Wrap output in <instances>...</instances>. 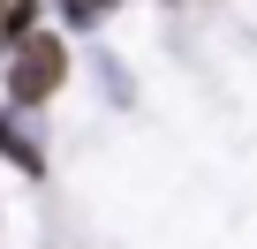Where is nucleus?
I'll return each mask as SVG.
<instances>
[{
    "instance_id": "obj_3",
    "label": "nucleus",
    "mask_w": 257,
    "mask_h": 249,
    "mask_svg": "<svg viewBox=\"0 0 257 249\" xmlns=\"http://www.w3.org/2000/svg\"><path fill=\"white\" fill-rule=\"evenodd\" d=\"M38 8L46 0H0V68H8V53L23 46V38H38L46 23H38Z\"/></svg>"
},
{
    "instance_id": "obj_4",
    "label": "nucleus",
    "mask_w": 257,
    "mask_h": 249,
    "mask_svg": "<svg viewBox=\"0 0 257 249\" xmlns=\"http://www.w3.org/2000/svg\"><path fill=\"white\" fill-rule=\"evenodd\" d=\"M53 8H61V23H68V31H83V38H91V31L121 8V0H53Z\"/></svg>"
},
{
    "instance_id": "obj_1",
    "label": "nucleus",
    "mask_w": 257,
    "mask_h": 249,
    "mask_svg": "<svg viewBox=\"0 0 257 249\" xmlns=\"http://www.w3.org/2000/svg\"><path fill=\"white\" fill-rule=\"evenodd\" d=\"M68 76H76L68 38H61V31H38V38H23V46L8 53V68H0V91H8V106L38 113V106H53V98L68 91Z\"/></svg>"
},
{
    "instance_id": "obj_2",
    "label": "nucleus",
    "mask_w": 257,
    "mask_h": 249,
    "mask_svg": "<svg viewBox=\"0 0 257 249\" xmlns=\"http://www.w3.org/2000/svg\"><path fill=\"white\" fill-rule=\"evenodd\" d=\"M0 159H8V166H16L23 181H46V174H53L38 113H23V106H0Z\"/></svg>"
},
{
    "instance_id": "obj_5",
    "label": "nucleus",
    "mask_w": 257,
    "mask_h": 249,
    "mask_svg": "<svg viewBox=\"0 0 257 249\" xmlns=\"http://www.w3.org/2000/svg\"><path fill=\"white\" fill-rule=\"evenodd\" d=\"M98 76H106V98H113V106H137V83H128V68H121L113 53H98Z\"/></svg>"
}]
</instances>
